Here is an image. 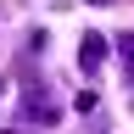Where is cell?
Here are the masks:
<instances>
[{"label":"cell","mask_w":134,"mask_h":134,"mask_svg":"<svg viewBox=\"0 0 134 134\" xmlns=\"http://www.w3.org/2000/svg\"><path fill=\"white\" fill-rule=\"evenodd\" d=\"M23 117H28V123H39V129H50V123L62 117V106L50 100L45 84H23Z\"/></svg>","instance_id":"1"},{"label":"cell","mask_w":134,"mask_h":134,"mask_svg":"<svg viewBox=\"0 0 134 134\" xmlns=\"http://www.w3.org/2000/svg\"><path fill=\"white\" fill-rule=\"evenodd\" d=\"M106 34H84V45H78V67H84V73H95V67L100 62H106Z\"/></svg>","instance_id":"2"},{"label":"cell","mask_w":134,"mask_h":134,"mask_svg":"<svg viewBox=\"0 0 134 134\" xmlns=\"http://www.w3.org/2000/svg\"><path fill=\"white\" fill-rule=\"evenodd\" d=\"M90 6H112V0H90Z\"/></svg>","instance_id":"3"},{"label":"cell","mask_w":134,"mask_h":134,"mask_svg":"<svg viewBox=\"0 0 134 134\" xmlns=\"http://www.w3.org/2000/svg\"><path fill=\"white\" fill-rule=\"evenodd\" d=\"M0 134H11V129H0Z\"/></svg>","instance_id":"4"}]
</instances>
